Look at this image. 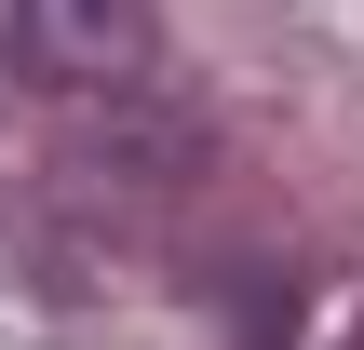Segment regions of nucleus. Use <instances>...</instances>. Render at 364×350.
<instances>
[{
    "mask_svg": "<svg viewBox=\"0 0 364 350\" xmlns=\"http://www.w3.org/2000/svg\"><path fill=\"white\" fill-rule=\"evenodd\" d=\"M0 40H14L27 67H54V81H122V67H149L162 27H149L135 0H14Z\"/></svg>",
    "mask_w": 364,
    "mask_h": 350,
    "instance_id": "obj_1",
    "label": "nucleus"
}]
</instances>
